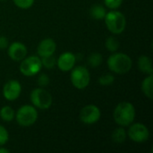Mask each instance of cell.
Instances as JSON below:
<instances>
[{"label":"cell","instance_id":"cell-1","mask_svg":"<svg viewBox=\"0 0 153 153\" xmlns=\"http://www.w3.org/2000/svg\"><path fill=\"white\" fill-rule=\"evenodd\" d=\"M135 118V108L128 101L120 102L114 110L115 122L120 126H129Z\"/></svg>","mask_w":153,"mask_h":153},{"label":"cell","instance_id":"cell-2","mask_svg":"<svg viewBox=\"0 0 153 153\" xmlns=\"http://www.w3.org/2000/svg\"><path fill=\"white\" fill-rule=\"evenodd\" d=\"M108 66L115 74H123L128 73L132 68V59L124 53H113L108 58Z\"/></svg>","mask_w":153,"mask_h":153},{"label":"cell","instance_id":"cell-3","mask_svg":"<svg viewBox=\"0 0 153 153\" xmlns=\"http://www.w3.org/2000/svg\"><path fill=\"white\" fill-rule=\"evenodd\" d=\"M107 28L114 34H121L126 26V19L119 11H110L106 13L104 18Z\"/></svg>","mask_w":153,"mask_h":153},{"label":"cell","instance_id":"cell-4","mask_svg":"<svg viewBox=\"0 0 153 153\" xmlns=\"http://www.w3.org/2000/svg\"><path fill=\"white\" fill-rule=\"evenodd\" d=\"M14 118L21 126L28 127L32 126L37 121L38 111L34 107L30 105H25L17 110Z\"/></svg>","mask_w":153,"mask_h":153},{"label":"cell","instance_id":"cell-5","mask_svg":"<svg viewBox=\"0 0 153 153\" xmlns=\"http://www.w3.org/2000/svg\"><path fill=\"white\" fill-rule=\"evenodd\" d=\"M30 101L34 107L39 109H48L52 105V96L51 94L42 89V88H36L30 92Z\"/></svg>","mask_w":153,"mask_h":153},{"label":"cell","instance_id":"cell-6","mask_svg":"<svg viewBox=\"0 0 153 153\" xmlns=\"http://www.w3.org/2000/svg\"><path fill=\"white\" fill-rule=\"evenodd\" d=\"M91 81V74L89 70L84 66H76L72 69L71 73V82L72 84L79 89H85Z\"/></svg>","mask_w":153,"mask_h":153},{"label":"cell","instance_id":"cell-7","mask_svg":"<svg viewBox=\"0 0 153 153\" xmlns=\"http://www.w3.org/2000/svg\"><path fill=\"white\" fill-rule=\"evenodd\" d=\"M42 67L41 59L37 56H31L23 58L20 65V72L25 76H33L37 74Z\"/></svg>","mask_w":153,"mask_h":153},{"label":"cell","instance_id":"cell-8","mask_svg":"<svg viewBox=\"0 0 153 153\" xmlns=\"http://www.w3.org/2000/svg\"><path fill=\"white\" fill-rule=\"evenodd\" d=\"M127 135L132 141L135 143H144L149 139L150 132L149 129L143 124L135 123L129 127Z\"/></svg>","mask_w":153,"mask_h":153},{"label":"cell","instance_id":"cell-9","mask_svg":"<svg viewBox=\"0 0 153 153\" xmlns=\"http://www.w3.org/2000/svg\"><path fill=\"white\" fill-rule=\"evenodd\" d=\"M101 116L100 109L95 105H87L80 112V119L83 124L92 125L97 123Z\"/></svg>","mask_w":153,"mask_h":153},{"label":"cell","instance_id":"cell-10","mask_svg":"<svg viewBox=\"0 0 153 153\" xmlns=\"http://www.w3.org/2000/svg\"><path fill=\"white\" fill-rule=\"evenodd\" d=\"M21 92H22L21 83L16 80L8 81L3 88L4 97L7 100H10V101L15 100L16 99H18Z\"/></svg>","mask_w":153,"mask_h":153},{"label":"cell","instance_id":"cell-11","mask_svg":"<svg viewBox=\"0 0 153 153\" xmlns=\"http://www.w3.org/2000/svg\"><path fill=\"white\" fill-rule=\"evenodd\" d=\"M75 62L76 57L74 54H73L72 52H64L56 59V65L61 71L67 72L74 68Z\"/></svg>","mask_w":153,"mask_h":153},{"label":"cell","instance_id":"cell-12","mask_svg":"<svg viewBox=\"0 0 153 153\" xmlns=\"http://www.w3.org/2000/svg\"><path fill=\"white\" fill-rule=\"evenodd\" d=\"M27 55V48L21 42H13L8 46V56L13 61H22Z\"/></svg>","mask_w":153,"mask_h":153},{"label":"cell","instance_id":"cell-13","mask_svg":"<svg viewBox=\"0 0 153 153\" xmlns=\"http://www.w3.org/2000/svg\"><path fill=\"white\" fill-rule=\"evenodd\" d=\"M56 49V42L52 39L48 38V39H44L42 41H40V43L38 46L37 52H38L39 56L44 57V56L53 55L55 53Z\"/></svg>","mask_w":153,"mask_h":153},{"label":"cell","instance_id":"cell-14","mask_svg":"<svg viewBox=\"0 0 153 153\" xmlns=\"http://www.w3.org/2000/svg\"><path fill=\"white\" fill-rule=\"evenodd\" d=\"M138 68L146 74H152V65L151 57L147 56H141L138 59Z\"/></svg>","mask_w":153,"mask_h":153},{"label":"cell","instance_id":"cell-15","mask_svg":"<svg viewBox=\"0 0 153 153\" xmlns=\"http://www.w3.org/2000/svg\"><path fill=\"white\" fill-rule=\"evenodd\" d=\"M107 11L101 4H93L90 9V15L94 20H103L106 16Z\"/></svg>","mask_w":153,"mask_h":153},{"label":"cell","instance_id":"cell-16","mask_svg":"<svg viewBox=\"0 0 153 153\" xmlns=\"http://www.w3.org/2000/svg\"><path fill=\"white\" fill-rule=\"evenodd\" d=\"M153 78L152 74H149V76H147L146 78H144V80L142 82V91L143 92V94L149 98V99H152L153 96Z\"/></svg>","mask_w":153,"mask_h":153},{"label":"cell","instance_id":"cell-17","mask_svg":"<svg viewBox=\"0 0 153 153\" xmlns=\"http://www.w3.org/2000/svg\"><path fill=\"white\" fill-rule=\"evenodd\" d=\"M0 117L5 122H10L15 117V112L11 107L4 106L0 109Z\"/></svg>","mask_w":153,"mask_h":153},{"label":"cell","instance_id":"cell-18","mask_svg":"<svg viewBox=\"0 0 153 153\" xmlns=\"http://www.w3.org/2000/svg\"><path fill=\"white\" fill-rule=\"evenodd\" d=\"M126 139V130L121 126L119 128H117L112 133V140L116 143H123Z\"/></svg>","mask_w":153,"mask_h":153},{"label":"cell","instance_id":"cell-19","mask_svg":"<svg viewBox=\"0 0 153 153\" xmlns=\"http://www.w3.org/2000/svg\"><path fill=\"white\" fill-rule=\"evenodd\" d=\"M102 55L100 53H91L88 57V64L92 68H97L102 64Z\"/></svg>","mask_w":153,"mask_h":153},{"label":"cell","instance_id":"cell-20","mask_svg":"<svg viewBox=\"0 0 153 153\" xmlns=\"http://www.w3.org/2000/svg\"><path fill=\"white\" fill-rule=\"evenodd\" d=\"M105 46L107 48V49L110 52H116L118 48H119V41L113 36L108 37L106 39L105 42Z\"/></svg>","mask_w":153,"mask_h":153},{"label":"cell","instance_id":"cell-21","mask_svg":"<svg viewBox=\"0 0 153 153\" xmlns=\"http://www.w3.org/2000/svg\"><path fill=\"white\" fill-rule=\"evenodd\" d=\"M40 59H41L42 66L46 67L47 69H52L55 67V65H56V58L53 55L41 57Z\"/></svg>","mask_w":153,"mask_h":153},{"label":"cell","instance_id":"cell-22","mask_svg":"<svg viewBox=\"0 0 153 153\" xmlns=\"http://www.w3.org/2000/svg\"><path fill=\"white\" fill-rule=\"evenodd\" d=\"M115 82V76L110 74H105L99 78V83L102 86L111 85Z\"/></svg>","mask_w":153,"mask_h":153},{"label":"cell","instance_id":"cell-23","mask_svg":"<svg viewBox=\"0 0 153 153\" xmlns=\"http://www.w3.org/2000/svg\"><path fill=\"white\" fill-rule=\"evenodd\" d=\"M13 3L16 6L22 9H28L32 6L34 0H13Z\"/></svg>","mask_w":153,"mask_h":153},{"label":"cell","instance_id":"cell-24","mask_svg":"<svg viewBox=\"0 0 153 153\" xmlns=\"http://www.w3.org/2000/svg\"><path fill=\"white\" fill-rule=\"evenodd\" d=\"M9 140V134L7 130L0 125V146L4 145Z\"/></svg>","mask_w":153,"mask_h":153},{"label":"cell","instance_id":"cell-25","mask_svg":"<svg viewBox=\"0 0 153 153\" xmlns=\"http://www.w3.org/2000/svg\"><path fill=\"white\" fill-rule=\"evenodd\" d=\"M104 3L107 7L109 9L115 10L117 9L123 3V0H104Z\"/></svg>","mask_w":153,"mask_h":153},{"label":"cell","instance_id":"cell-26","mask_svg":"<svg viewBox=\"0 0 153 153\" xmlns=\"http://www.w3.org/2000/svg\"><path fill=\"white\" fill-rule=\"evenodd\" d=\"M49 82H50V79L49 77L45 74H41L38 79H37V83L40 86V87H46L49 84Z\"/></svg>","mask_w":153,"mask_h":153},{"label":"cell","instance_id":"cell-27","mask_svg":"<svg viewBox=\"0 0 153 153\" xmlns=\"http://www.w3.org/2000/svg\"><path fill=\"white\" fill-rule=\"evenodd\" d=\"M8 46H9V41L7 38L4 36H0V49L7 48Z\"/></svg>","mask_w":153,"mask_h":153},{"label":"cell","instance_id":"cell-28","mask_svg":"<svg viewBox=\"0 0 153 153\" xmlns=\"http://www.w3.org/2000/svg\"><path fill=\"white\" fill-rule=\"evenodd\" d=\"M0 153H9V150L4 148H0Z\"/></svg>","mask_w":153,"mask_h":153}]
</instances>
